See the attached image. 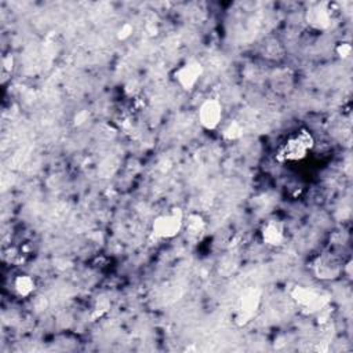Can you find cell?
<instances>
[{
  "label": "cell",
  "instance_id": "cell-1",
  "mask_svg": "<svg viewBox=\"0 0 353 353\" xmlns=\"http://www.w3.org/2000/svg\"><path fill=\"white\" fill-rule=\"evenodd\" d=\"M314 139L307 130H299L291 135L277 150L276 159L280 163L301 161L313 149Z\"/></svg>",
  "mask_w": 353,
  "mask_h": 353
},
{
  "label": "cell",
  "instance_id": "cell-2",
  "mask_svg": "<svg viewBox=\"0 0 353 353\" xmlns=\"http://www.w3.org/2000/svg\"><path fill=\"white\" fill-rule=\"evenodd\" d=\"M262 301V291L256 287L245 288L237 301L234 312V323L239 327L247 325L258 313Z\"/></svg>",
  "mask_w": 353,
  "mask_h": 353
},
{
  "label": "cell",
  "instance_id": "cell-3",
  "mask_svg": "<svg viewBox=\"0 0 353 353\" xmlns=\"http://www.w3.org/2000/svg\"><path fill=\"white\" fill-rule=\"evenodd\" d=\"M183 212L179 207H174L168 214L156 216L152 222V233L156 239H174L183 229Z\"/></svg>",
  "mask_w": 353,
  "mask_h": 353
},
{
  "label": "cell",
  "instance_id": "cell-4",
  "mask_svg": "<svg viewBox=\"0 0 353 353\" xmlns=\"http://www.w3.org/2000/svg\"><path fill=\"white\" fill-rule=\"evenodd\" d=\"M291 298L298 306H301L305 310V313L321 312L328 303L327 295L305 285H295L291 290Z\"/></svg>",
  "mask_w": 353,
  "mask_h": 353
},
{
  "label": "cell",
  "instance_id": "cell-5",
  "mask_svg": "<svg viewBox=\"0 0 353 353\" xmlns=\"http://www.w3.org/2000/svg\"><path fill=\"white\" fill-rule=\"evenodd\" d=\"M203 65L196 61V59H189L185 63H182L178 69L174 72V80L176 84L185 90V91H192L200 77L203 76Z\"/></svg>",
  "mask_w": 353,
  "mask_h": 353
},
{
  "label": "cell",
  "instance_id": "cell-6",
  "mask_svg": "<svg viewBox=\"0 0 353 353\" xmlns=\"http://www.w3.org/2000/svg\"><path fill=\"white\" fill-rule=\"evenodd\" d=\"M334 6L335 4L327 3V1L312 4L306 11L307 25L317 30L328 29L334 18Z\"/></svg>",
  "mask_w": 353,
  "mask_h": 353
},
{
  "label": "cell",
  "instance_id": "cell-7",
  "mask_svg": "<svg viewBox=\"0 0 353 353\" xmlns=\"http://www.w3.org/2000/svg\"><path fill=\"white\" fill-rule=\"evenodd\" d=\"M222 114H223L222 103L215 98H208L201 102L197 112V119L203 128L212 131V130H216L218 125L221 124Z\"/></svg>",
  "mask_w": 353,
  "mask_h": 353
},
{
  "label": "cell",
  "instance_id": "cell-8",
  "mask_svg": "<svg viewBox=\"0 0 353 353\" xmlns=\"http://www.w3.org/2000/svg\"><path fill=\"white\" fill-rule=\"evenodd\" d=\"M261 239L269 247H279L284 243V226L280 221L269 219L261 228Z\"/></svg>",
  "mask_w": 353,
  "mask_h": 353
},
{
  "label": "cell",
  "instance_id": "cell-9",
  "mask_svg": "<svg viewBox=\"0 0 353 353\" xmlns=\"http://www.w3.org/2000/svg\"><path fill=\"white\" fill-rule=\"evenodd\" d=\"M14 290L19 296L28 298L34 292L36 281L29 274H19L14 279Z\"/></svg>",
  "mask_w": 353,
  "mask_h": 353
},
{
  "label": "cell",
  "instance_id": "cell-10",
  "mask_svg": "<svg viewBox=\"0 0 353 353\" xmlns=\"http://www.w3.org/2000/svg\"><path fill=\"white\" fill-rule=\"evenodd\" d=\"M183 228L186 229L189 236L197 237L204 232L205 221L200 214H190V215H188L186 221L183 218Z\"/></svg>",
  "mask_w": 353,
  "mask_h": 353
},
{
  "label": "cell",
  "instance_id": "cell-11",
  "mask_svg": "<svg viewBox=\"0 0 353 353\" xmlns=\"http://www.w3.org/2000/svg\"><path fill=\"white\" fill-rule=\"evenodd\" d=\"M243 134H244V128L236 120H232L229 124H226L222 131V137L228 141H237L243 137Z\"/></svg>",
  "mask_w": 353,
  "mask_h": 353
},
{
  "label": "cell",
  "instance_id": "cell-12",
  "mask_svg": "<svg viewBox=\"0 0 353 353\" xmlns=\"http://www.w3.org/2000/svg\"><path fill=\"white\" fill-rule=\"evenodd\" d=\"M132 32H134V28L131 23H123L117 30V39L121 41L127 40L132 34Z\"/></svg>",
  "mask_w": 353,
  "mask_h": 353
},
{
  "label": "cell",
  "instance_id": "cell-13",
  "mask_svg": "<svg viewBox=\"0 0 353 353\" xmlns=\"http://www.w3.org/2000/svg\"><path fill=\"white\" fill-rule=\"evenodd\" d=\"M336 54L341 57V58H347L352 52V46L349 43H339L335 48Z\"/></svg>",
  "mask_w": 353,
  "mask_h": 353
},
{
  "label": "cell",
  "instance_id": "cell-14",
  "mask_svg": "<svg viewBox=\"0 0 353 353\" xmlns=\"http://www.w3.org/2000/svg\"><path fill=\"white\" fill-rule=\"evenodd\" d=\"M12 69H14V57L11 54H8L3 58V72L11 73Z\"/></svg>",
  "mask_w": 353,
  "mask_h": 353
}]
</instances>
